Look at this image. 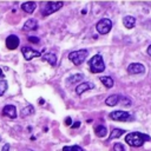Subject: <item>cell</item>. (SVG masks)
I'll list each match as a JSON object with an SVG mask.
<instances>
[{"instance_id":"obj_1","label":"cell","mask_w":151,"mask_h":151,"mask_svg":"<svg viewBox=\"0 0 151 151\" xmlns=\"http://www.w3.org/2000/svg\"><path fill=\"white\" fill-rule=\"evenodd\" d=\"M151 138L149 134L146 133H142V132H130L126 134L125 137V142L132 146V147H138L142 146L145 142H149Z\"/></svg>"},{"instance_id":"obj_2","label":"cell","mask_w":151,"mask_h":151,"mask_svg":"<svg viewBox=\"0 0 151 151\" xmlns=\"http://www.w3.org/2000/svg\"><path fill=\"white\" fill-rule=\"evenodd\" d=\"M88 68L92 73H100L105 70V64L100 54H96L88 60Z\"/></svg>"},{"instance_id":"obj_3","label":"cell","mask_w":151,"mask_h":151,"mask_svg":"<svg viewBox=\"0 0 151 151\" xmlns=\"http://www.w3.org/2000/svg\"><path fill=\"white\" fill-rule=\"evenodd\" d=\"M88 55V51L87 50H78V51H73L68 54V59L74 64V65H80L85 61V59Z\"/></svg>"},{"instance_id":"obj_4","label":"cell","mask_w":151,"mask_h":151,"mask_svg":"<svg viewBox=\"0 0 151 151\" xmlns=\"http://www.w3.org/2000/svg\"><path fill=\"white\" fill-rule=\"evenodd\" d=\"M63 5H64L63 1H47L45 4V6H44L42 11H41V14L44 17H47V15L57 12L59 8H61Z\"/></svg>"},{"instance_id":"obj_5","label":"cell","mask_w":151,"mask_h":151,"mask_svg":"<svg viewBox=\"0 0 151 151\" xmlns=\"http://www.w3.org/2000/svg\"><path fill=\"white\" fill-rule=\"evenodd\" d=\"M112 28V21L109 18H103L96 24V29L99 34H107Z\"/></svg>"},{"instance_id":"obj_6","label":"cell","mask_w":151,"mask_h":151,"mask_svg":"<svg viewBox=\"0 0 151 151\" xmlns=\"http://www.w3.org/2000/svg\"><path fill=\"white\" fill-rule=\"evenodd\" d=\"M109 117L113 120H118V122H126L130 119V113L126 112V111H122V110H118V111H112Z\"/></svg>"},{"instance_id":"obj_7","label":"cell","mask_w":151,"mask_h":151,"mask_svg":"<svg viewBox=\"0 0 151 151\" xmlns=\"http://www.w3.org/2000/svg\"><path fill=\"white\" fill-rule=\"evenodd\" d=\"M21 52H22L24 58H25L26 60H31V59H33V58H37V57H40V55H41V52H40V51H37V50L31 48V47H27V46L22 47V48H21Z\"/></svg>"},{"instance_id":"obj_8","label":"cell","mask_w":151,"mask_h":151,"mask_svg":"<svg viewBox=\"0 0 151 151\" xmlns=\"http://www.w3.org/2000/svg\"><path fill=\"white\" fill-rule=\"evenodd\" d=\"M127 72L130 74H139L145 72V66L139 63H132L127 66Z\"/></svg>"},{"instance_id":"obj_9","label":"cell","mask_w":151,"mask_h":151,"mask_svg":"<svg viewBox=\"0 0 151 151\" xmlns=\"http://www.w3.org/2000/svg\"><path fill=\"white\" fill-rule=\"evenodd\" d=\"M20 44V40L18 38V35H14V34H11L7 37L6 39V47L8 50H15Z\"/></svg>"},{"instance_id":"obj_10","label":"cell","mask_w":151,"mask_h":151,"mask_svg":"<svg viewBox=\"0 0 151 151\" xmlns=\"http://www.w3.org/2000/svg\"><path fill=\"white\" fill-rule=\"evenodd\" d=\"M92 88H94V84H93V83L84 81V83L78 84V86L76 87V93L80 96V94H83L85 91H87V90H92Z\"/></svg>"},{"instance_id":"obj_11","label":"cell","mask_w":151,"mask_h":151,"mask_svg":"<svg viewBox=\"0 0 151 151\" xmlns=\"http://www.w3.org/2000/svg\"><path fill=\"white\" fill-rule=\"evenodd\" d=\"M2 114L8 118H17V109L14 105H6L2 109Z\"/></svg>"},{"instance_id":"obj_12","label":"cell","mask_w":151,"mask_h":151,"mask_svg":"<svg viewBox=\"0 0 151 151\" xmlns=\"http://www.w3.org/2000/svg\"><path fill=\"white\" fill-rule=\"evenodd\" d=\"M37 28H38V22H37L35 19H28V20L24 24V26H22V31H26V32H28V31H34V29H37Z\"/></svg>"},{"instance_id":"obj_13","label":"cell","mask_w":151,"mask_h":151,"mask_svg":"<svg viewBox=\"0 0 151 151\" xmlns=\"http://www.w3.org/2000/svg\"><path fill=\"white\" fill-rule=\"evenodd\" d=\"M120 98H122V96H119V94L109 96V97L105 99V104H106L107 106H116L118 103H120Z\"/></svg>"},{"instance_id":"obj_14","label":"cell","mask_w":151,"mask_h":151,"mask_svg":"<svg viewBox=\"0 0 151 151\" xmlns=\"http://www.w3.org/2000/svg\"><path fill=\"white\" fill-rule=\"evenodd\" d=\"M35 8H37V4L34 1H27L21 5V9L25 11L26 13H33Z\"/></svg>"},{"instance_id":"obj_15","label":"cell","mask_w":151,"mask_h":151,"mask_svg":"<svg viewBox=\"0 0 151 151\" xmlns=\"http://www.w3.org/2000/svg\"><path fill=\"white\" fill-rule=\"evenodd\" d=\"M123 24L126 28H133L136 25V19L132 15H125L123 18Z\"/></svg>"},{"instance_id":"obj_16","label":"cell","mask_w":151,"mask_h":151,"mask_svg":"<svg viewBox=\"0 0 151 151\" xmlns=\"http://www.w3.org/2000/svg\"><path fill=\"white\" fill-rule=\"evenodd\" d=\"M41 59H42L44 61H47L51 66H55V65H57V57H55L54 53H46V54L42 55Z\"/></svg>"},{"instance_id":"obj_17","label":"cell","mask_w":151,"mask_h":151,"mask_svg":"<svg viewBox=\"0 0 151 151\" xmlns=\"http://www.w3.org/2000/svg\"><path fill=\"white\" fill-rule=\"evenodd\" d=\"M100 81H101L103 85H104L105 87H107V88H110V87L113 86V79H112L111 77H109V76L100 77Z\"/></svg>"},{"instance_id":"obj_18","label":"cell","mask_w":151,"mask_h":151,"mask_svg":"<svg viewBox=\"0 0 151 151\" xmlns=\"http://www.w3.org/2000/svg\"><path fill=\"white\" fill-rule=\"evenodd\" d=\"M94 132L98 137H105L106 133H107V129L104 125H98V126L94 127Z\"/></svg>"},{"instance_id":"obj_19","label":"cell","mask_w":151,"mask_h":151,"mask_svg":"<svg viewBox=\"0 0 151 151\" xmlns=\"http://www.w3.org/2000/svg\"><path fill=\"white\" fill-rule=\"evenodd\" d=\"M123 133H125V131H124L123 129H113V130H112V132H111V134L109 136L107 142H109V140H111V139H114V138H119Z\"/></svg>"},{"instance_id":"obj_20","label":"cell","mask_w":151,"mask_h":151,"mask_svg":"<svg viewBox=\"0 0 151 151\" xmlns=\"http://www.w3.org/2000/svg\"><path fill=\"white\" fill-rule=\"evenodd\" d=\"M34 113V107L32 105H27L26 107H24L21 110V117H27V116H31Z\"/></svg>"},{"instance_id":"obj_21","label":"cell","mask_w":151,"mask_h":151,"mask_svg":"<svg viewBox=\"0 0 151 151\" xmlns=\"http://www.w3.org/2000/svg\"><path fill=\"white\" fill-rule=\"evenodd\" d=\"M84 78V76L81 74V73H78V74H74V76H72V77H70L67 80H66V83L67 84H74V83H77V81H80L81 79Z\"/></svg>"},{"instance_id":"obj_22","label":"cell","mask_w":151,"mask_h":151,"mask_svg":"<svg viewBox=\"0 0 151 151\" xmlns=\"http://www.w3.org/2000/svg\"><path fill=\"white\" fill-rule=\"evenodd\" d=\"M63 151H84V150L79 145H73V146H64Z\"/></svg>"},{"instance_id":"obj_23","label":"cell","mask_w":151,"mask_h":151,"mask_svg":"<svg viewBox=\"0 0 151 151\" xmlns=\"http://www.w3.org/2000/svg\"><path fill=\"white\" fill-rule=\"evenodd\" d=\"M6 90H7V81L0 80V97L6 92Z\"/></svg>"},{"instance_id":"obj_24","label":"cell","mask_w":151,"mask_h":151,"mask_svg":"<svg viewBox=\"0 0 151 151\" xmlns=\"http://www.w3.org/2000/svg\"><path fill=\"white\" fill-rule=\"evenodd\" d=\"M113 151H125V147L122 143H116L113 145Z\"/></svg>"},{"instance_id":"obj_25","label":"cell","mask_w":151,"mask_h":151,"mask_svg":"<svg viewBox=\"0 0 151 151\" xmlns=\"http://www.w3.org/2000/svg\"><path fill=\"white\" fill-rule=\"evenodd\" d=\"M27 39H28L29 42H33V44H39V41H40L38 37H28Z\"/></svg>"},{"instance_id":"obj_26","label":"cell","mask_w":151,"mask_h":151,"mask_svg":"<svg viewBox=\"0 0 151 151\" xmlns=\"http://www.w3.org/2000/svg\"><path fill=\"white\" fill-rule=\"evenodd\" d=\"M65 124H66V125H71V124H72V119H71V117H66V119H65Z\"/></svg>"},{"instance_id":"obj_27","label":"cell","mask_w":151,"mask_h":151,"mask_svg":"<svg viewBox=\"0 0 151 151\" xmlns=\"http://www.w3.org/2000/svg\"><path fill=\"white\" fill-rule=\"evenodd\" d=\"M79 126H80V122H76V123H73V124L71 125L72 129H77V127H79Z\"/></svg>"},{"instance_id":"obj_28","label":"cell","mask_w":151,"mask_h":151,"mask_svg":"<svg viewBox=\"0 0 151 151\" xmlns=\"http://www.w3.org/2000/svg\"><path fill=\"white\" fill-rule=\"evenodd\" d=\"M1 151H9V144H5L1 149Z\"/></svg>"},{"instance_id":"obj_29","label":"cell","mask_w":151,"mask_h":151,"mask_svg":"<svg viewBox=\"0 0 151 151\" xmlns=\"http://www.w3.org/2000/svg\"><path fill=\"white\" fill-rule=\"evenodd\" d=\"M146 52H147V54H149V55H151V45H150V46L147 47V50H146Z\"/></svg>"},{"instance_id":"obj_30","label":"cell","mask_w":151,"mask_h":151,"mask_svg":"<svg viewBox=\"0 0 151 151\" xmlns=\"http://www.w3.org/2000/svg\"><path fill=\"white\" fill-rule=\"evenodd\" d=\"M4 77V73H2V71H1V68H0V78H2Z\"/></svg>"},{"instance_id":"obj_31","label":"cell","mask_w":151,"mask_h":151,"mask_svg":"<svg viewBox=\"0 0 151 151\" xmlns=\"http://www.w3.org/2000/svg\"><path fill=\"white\" fill-rule=\"evenodd\" d=\"M25 151H33V150H31V149H27V150H25Z\"/></svg>"}]
</instances>
